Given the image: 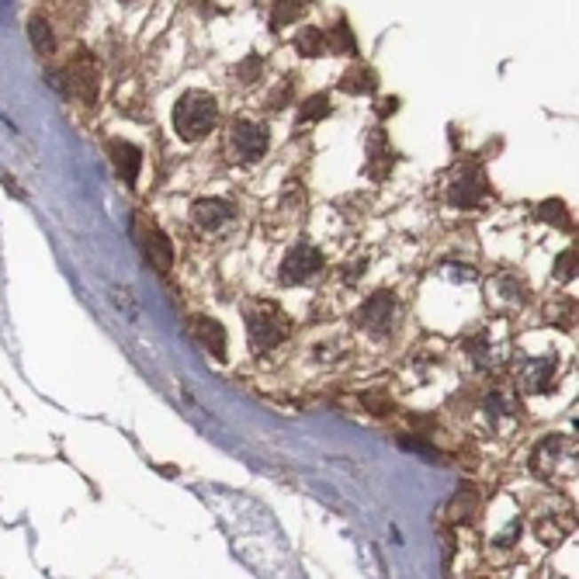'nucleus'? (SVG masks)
Returning <instances> with one entry per match:
<instances>
[{"label":"nucleus","mask_w":579,"mask_h":579,"mask_svg":"<svg viewBox=\"0 0 579 579\" xmlns=\"http://www.w3.org/2000/svg\"><path fill=\"white\" fill-rule=\"evenodd\" d=\"M378 87V76L371 70H347L344 76H340V91L344 94H371Z\"/></svg>","instance_id":"12"},{"label":"nucleus","mask_w":579,"mask_h":579,"mask_svg":"<svg viewBox=\"0 0 579 579\" xmlns=\"http://www.w3.org/2000/svg\"><path fill=\"white\" fill-rule=\"evenodd\" d=\"M257 70H260V56H250L243 67H236V76H240L243 83H250V80H257Z\"/></svg>","instance_id":"19"},{"label":"nucleus","mask_w":579,"mask_h":579,"mask_svg":"<svg viewBox=\"0 0 579 579\" xmlns=\"http://www.w3.org/2000/svg\"><path fill=\"white\" fill-rule=\"evenodd\" d=\"M143 247H146V257H149L153 267L171 271V264H174V250H171V240H167L160 229H149V233H146Z\"/></svg>","instance_id":"11"},{"label":"nucleus","mask_w":579,"mask_h":579,"mask_svg":"<svg viewBox=\"0 0 579 579\" xmlns=\"http://www.w3.org/2000/svg\"><path fill=\"white\" fill-rule=\"evenodd\" d=\"M555 278H559V282L576 278V250H566V254L559 257V264H555Z\"/></svg>","instance_id":"17"},{"label":"nucleus","mask_w":579,"mask_h":579,"mask_svg":"<svg viewBox=\"0 0 579 579\" xmlns=\"http://www.w3.org/2000/svg\"><path fill=\"white\" fill-rule=\"evenodd\" d=\"M358 323H361L368 333L385 337V333L393 329V323H396V298H393L389 291L371 295V298L361 305V313H358Z\"/></svg>","instance_id":"4"},{"label":"nucleus","mask_w":579,"mask_h":579,"mask_svg":"<svg viewBox=\"0 0 579 579\" xmlns=\"http://www.w3.org/2000/svg\"><path fill=\"white\" fill-rule=\"evenodd\" d=\"M542 218H551L555 226L569 229V216H566V205H562V202H548V205H542Z\"/></svg>","instance_id":"18"},{"label":"nucleus","mask_w":579,"mask_h":579,"mask_svg":"<svg viewBox=\"0 0 579 579\" xmlns=\"http://www.w3.org/2000/svg\"><path fill=\"white\" fill-rule=\"evenodd\" d=\"M326 42H329V45H337L340 52H351V56H354V32L347 28V21H344V18L333 25V32L326 36Z\"/></svg>","instance_id":"16"},{"label":"nucleus","mask_w":579,"mask_h":579,"mask_svg":"<svg viewBox=\"0 0 579 579\" xmlns=\"http://www.w3.org/2000/svg\"><path fill=\"white\" fill-rule=\"evenodd\" d=\"M326 36L320 28H302L298 36H295V49H298V56H305V59H316V56H323L326 52Z\"/></svg>","instance_id":"13"},{"label":"nucleus","mask_w":579,"mask_h":579,"mask_svg":"<svg viewBox=\"0 0 579 579\" xmlns=\"http://www.w3.org/2000/svg\"><path fill=\"white\" fill-rule=\"evenodd\" d=\"M191 337H194L205 351H212L218 361L226 358V329H222V323H216V320H194V323H191Z\"/></svg>","instance_id":"10"},{"label":"nucleus","mask_w":579,"mask_h":579,"mask_svg":"<svg viewBox=\"0 0 579 579\" xmlns=\"http://www.w3.org/2000/svg\"><path fill=\"white\" fill-rule=\"evenodd\" d=\"M218 105L212 94L205 91H187L181 101L174 105V129L184 143H198L202 136H209L216 129Z\"/></svg>","instance_id":"1"},{"label":"nucleus","mask_w":579,"mask_h":579,"mask_svg":"<svg viewBox=\"0 0 579 579\" xmlns=\"http://www.w3.org/2000/svg\"><path fill=\"white\" fill-rule=\"evenodd\" d=\"M111 153V163H115V171H118V178L129 184H136V178H139V167H143V156H139V149L132 143H122V139H115V143L108 146Z\"/></svg>","instance_id":"8"},{"label":"nucleus","mask_w":579,"mask_h":579,"mask_svg":"<svg viewBox=\"0 0 579 579\" xmlns=\"http://www.w3.org/2000/svg\"><path fill=\"white\" fill-rule=\"evenodd\" d=\"M32 42H36L38 52H52L56 49V38H52V28L45 25V18H32Z\"/></svg>","instance_id":"15"},{"label":"nucleus","mask_w":579,"mask_h":579,"mask_svg":"<svg viewBox=\"0 0 579 579\" xmlns=\"http://www.w3.org/2000/svg\"><path fill=\"white\" fill-rule=\"evenodd\" d=\"M122 4H132V0H122Z\"/></svg>","instance_id":"20"},{"label":"nucleus","mask_w":579,"mask_h":579,"mask_svg":"<svg viewBox=\"0 0 579 579\" xmlns=\"http://www.w3.org/2000/svg\"><path fill=\"white\" fill-rule=\"evenodd\" d=\"M482 194H486V178H482V171H475V167H465V171L455 178V184H451V202H455V205H479Z\"/></svg>","instance_id":"6"},{"label":"nucleus","mask_w":579,"mask_h":579,"mask_svg":"<svg viewBox=\"0 0 579 579\" xmlns=\"http://www.w3.org/2000/svg\"><path fill=\"white\" fill-rule=\"evenodd\" d=\"M320 271H323V254H320L313 243H298V247L285 257V264H282V282H285V285H305V282H313Z\"/></svg>","instance_id":"3"},{"label":"nucleus","mask_w":579,"mask_h":579,"mask_svg":"<svg viewBox=\"0 0 579 579\" xmlns=\"http://www.w3.org/2000/svg\"><path fill=\"white\" fill-rule=\"evenodd\" d=\"M229 143H233V153L240 156V160H247V163H254L260 160L264 153H267V132L254 125V122H233V132H229Z\"/></svg>","instance_id":"5"},{"label":"nucleus","mask_w":579,"mask_h":579,"mask_svg":"<svg viewBox=\"0 0 579 579\" xmlns=\"http://www.w3.org/2000/svg\"><path fill=\"white\" fill-rule=\"evenodd\" d=\"M191 216H194V222H198V229L216 233V229H222L226 222H233V205H226V202H218V198H205V202L194 205Z\"/></svg>","instance_id":"9"},{"label":"nucleus","mask_w":579,"mask_h":579,"mask_svg":"<svg viewBox=\"0 0 579 579\" xmlns=\"http://www.w3.org/2000/svg\"><path fill=\"white\" fill-rule=\"evenodd\" d=\"M247 333H250L254 347L264 351V347H278L282 340H289L291 323L278 305H260V309H254L247 316Z\"/></svg>","instance_id":"2"},{"label":"nucleus","mask_w":579,"mask_h":579,"mask_svg":"<svg viewBox=\"0 0 579 579\" xmlns=\"http://www.w3.org/2000/svg\"><path fill=\"white\" fill-rule=\"evenodd\" d=\"M329 115V98L326 94H313L302 108H298V125H309V122H320Z\"/></svg>","instance_id":"14"},{"label":"nucleus","mask_w":579,"mask_h":579,"mask_svg":"<svg viewBox=\"0 0 579 579\" xmlns=\"http://www.w3.org/2000/svg\"><path fill=\"white\" fill-rule=\"evenodd\" d=\"M555 382V361L551 358H527L520 368V385L527 393H544Z\"/></svg>","instance_id":"7"}]
</instances>
